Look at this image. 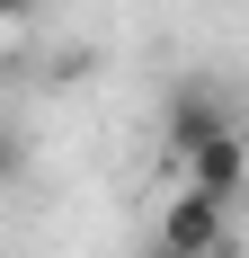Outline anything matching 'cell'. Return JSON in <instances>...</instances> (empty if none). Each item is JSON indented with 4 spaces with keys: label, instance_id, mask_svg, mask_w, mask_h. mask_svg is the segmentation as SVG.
<instances>
[{
    "label": "cell",
    "instance_id": "obj_1",
    "mask_svg": "<svg viewBox=\"0 0 249 258\" xmlns=\"http://www.w3.org/2000/svg\"><path fill=\"white\" fill-rule=\"evenodd\" d=\"M160 240H169V249H196V258H231V205L178 178L169 205H160Z\"/></svg>",
    "mask_w": 249,
    "mask_h": 258
},
{
    "label": "cell",
    "instance_id": "obj_2",
    "mask_svg": "<svg viewBox=\"0 0 249 258\" xmlns=\"http://www.w3.org/2000/svg\"><path fill=\"white\" fill-rule=\"evenodd\" d=\"M178 178L205 187V196H223V205H240V187H249V143H240V125H214L205 143H187V152H178Z\"/></svg>",
    "mask_w": 249,
    "mask_h": 258
},
{
    "label": "cell",
    "instance_id": "obj_3",
    "mask_svg": "<svg viewBox=\"0 0 249 258\" xmlns=\"http://www.w3.org/2000/svg\"><path fill=\"white\" fill-rule=\"evenodd\" d=\"M214 125H231V107L205 89V80H178V98H169V169H178V152L187 143H205Z\"/></svg>",
    "mask_w": 249,
    "mask_h": 258
},
{
    "label": "cell",
    "instance_id": "obj_4",
    "mask_svg": "<svg viewBox=\"0 0 249 258\" xmlns=\"http://www.w3.org/2000/svg\"><path fill=\"white\" fill-rule=\"evenodd\" d=\"M18 169H27V143H18V134H9V125H0V187L18 178Z\"/></svg>",
    "mask_w": 249,
    "mask_h": 258
},
{
    "label": "cell",
    "instance_id": "obj_5",
    "mask_svg": "<svg viewBox=\"0 0 249 258\" xmlns=\"http://www.w3.org/2000/svg\"><path fill=\"white\" fill-rule=\"evenodd\" d=\"M27 9H36V0H0V27H18V18H27Z\"/></svg>",
    "mask_w": 249,
    "mask_h": 258
},
{
    "label": "cell",
    "instance_id": "obj_6",
    "mask_svg": "<svg viewBox=\"0 0 249 258\" xmlns=\"http://www.w3.org/2000/svg\"><path fill=\"white\" fill-rule=\"evenodd\" d=\"M151 258H196V249H169V240H151Z\"/></svg>",
    "mask_w": 249,
    "mask_h": 258
}]
</instances>
